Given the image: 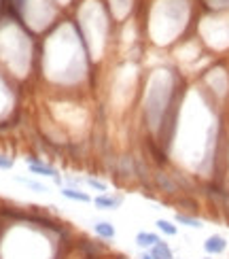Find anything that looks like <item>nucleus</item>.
I'll return each mask as SVG.
<instances>
[{"label":"nucleus","instance_id":"nucleus-1","mask_svg":"<svg viewBox=\"0 0 229 259\" xmlns=\"http://www.w3.org/2000/svg\"><path fill=\"white\" fill-rule=\"evenodd\" d=\"M153 185H155L157 191L165 193V196H178V193H181V187H178L176 179L163 170H157L153 174Z\"/></svg>","mask_w":229,"mask_h":259},{"label":"nucleus","instance_id":"nucleus-2","mask_svg":"<svg viewBox=\"0 0 229 259\" xmlns=\"http://www.w3.org/2000/svg\"><path fill=\"white\" fill-rule=\"evenodd\" d=\"M25 164H28V168H30V172H32V174H36V177L53 179V183L62 185V177L57 174V170H55L53 166L45 164L43 159H38V157H25Z\"/></svg>","mask_w":229,"mask_h":259},{"label":"nucleus","instance_id":"nucleus-3","mask_svg":"<svg viewBox=\"0 0 229 259\" xmlns=\"http://www.w3.org/2000/svg\"><path fill=\"white\" fill-rule=\"evenodd\" d=\"M204 251H206V255H210V257L223 255V253L227 251V238L221 236V234L208 236L206 240H204Z\"/></svg>","mask_w":229,"mask_h":259},{"label":"nucleus","instance_id":"nucleus-4","mask_svg":"<svg viewBox=\"0 0 229 259\" xmlns=\"http://www.w3.org/2000/svg\"><path fill=\"white\" fill-rule=\"evenodd\" d=\"M93 204L98 206L100 210H117L119 206L123 204V198L113 196V193H100V196L93 198Z\"/></svg>","mask_w":229,"mask_h":259},{"label":"nucleus","instance_id":"nucleus-5","mask_svg":"<svg viewBox=\"0 0 229 259\" xmlns=\"http://www.w3.org/2000/svg\"><path fill=\"white\" fill-rule=\"evenodd\" d=\"M159 240H161V238H159V234H155V232H138L136 234V247H140L142 251H151Z\"/></svg>","mask_w":229,"mask_h":259},{"label":"nucleus","instance_id":"nucleus-6","mask_svg":"<svg viewBox=\"0 0 229 259\" xmlns=\"http://www.w3.org/2000/svg\"><path fill=\"white\" fill-rule=\"evenodd\" d=\"M60 193H62V196L66 198V200H72V202H83V204L93 202L92 196H89V193H85V191H81L79 187H66V185H64Z\"/></svg>","mask_w":229,"mask_h":259},{"label":"nucleus","instance_id":"nucleus-7","mask_svg":"<svg viewBox=\"0 0 229 259\" xmlns=\"http://www.w3.org/2000/svg\"><path fill=\"white\" fill-rule=\"evenodd\" d=\"M93 234L98 238H102V240H113V238L117 236V230H114V225L111 221H95Z\"/></svg>","mask_w":229,"mask_h":259},{"label":"nucleus","instance_id":"nucleus-8","mask_svg":"<svg viewBox=\"0 0 229 259\" xmlns=\"http://www.w3.org/2000/svg\"><path fill=\"white\" fill-rule=\"evenodd\" d=\"M149 253L153 255V259H174V251H172L170 244L163 242V240H159Z\"/></svg>","mask_w":229,"mask_h":259},{"label":"nucleus","instance_id":"nucleus-9","mask_svg":"<svg viewBox=\"0 0 229 259\" xmlns=\"http://www.w3.org/2000/svg\"><path fill=\"white\" fill-rule=\"evenodd\" d=\"M172 204L178 206V208H183V210H187V212H197V210H200V204H197L191 196H176L174 200H172Z\"/></svg>","mask_w":229,"mask_h":259},{"label":"nucleus","instance_id":"nucleus-10","mask_svg":"<svg viewBox=\"0 0 229 259\" xmlns=\"http://www.w3.org/2000/svg\"><path fill=\"white\" fill-rule=\"evenodd\" d=\"M176 223L187 225V228H191V230H202L204 228L200 219L193 217V215H187V212H176Z\"/></svg>","mask_w":229,"mask_h":259},{"label":"nucleus","instance_id":"nucleus-11","mask_svg":"<svg viewBox=\"0 0 229 259\" xmlns=\"http://www.w3.org/2000/svg\"><path fill=\"white\" fill-rule=\"evenodd\" d=\"M15 181L17 183H22V185H25L28 189H34L36 193H47L49 189H47V185H43V183H38V181H34V179H25V177H15Z\"/></svg>","mask_w":229,"mask_h":259},{"label":"nucleus","instance_id":"nucleus-12","mask_svg":"<svg viewBox=\"0 0 229 259\" xmlns=\"http://www.w3.org/2000/svg\"><path fill=\"white\" fill-rule=\"evenodd\" d=\"M157 230L161 232L163 236H176L178 234V228L172 221H168V219H157Z\"/></svg>","mask_w":229,"mask_h":259},{"label":"nucleus","instance_id":"nucleus-13","mask_svg":"<svg viewBox=\"0 0 229 259\" xmlns=\"http://www.w3.org/2000/svg\"><path fill=\"white\" fill-rule=\"evenodd\" d=\"M85 183L92 187V189H98L102 193H106V183H104V181H100V179H95V177H87Z\"/></svg>","mask_w":229,"mask_h":259},{"label":"nucleus","instance_id":"nucleus-14","mask_svg":"<svg viewBox=\"0 0 229 259\" xmlns=\"http://www.w3.org/2000/svg\"><path fill=\"white\" fill-rule=\"evenodd\" d=\"M13 164H15V159L9 157V155L0 153V170H11Z\"/></svg>","mask_w":229,"mask_h":259},{"label":"nucleus","instance_id":"nucleus-15","mask_svg":"<svg viewBox=\"0 0 229 259\" xmlns=\"http://www.w3.org/2000/svg\"><path fill=\"white\" fill-rule=\"evenodd\" d=\"M138 259H153V255L149 253V251H142V253L138 255Z\"/></svg>","mask_w":229,"mask_h":259},{"label":"nucleus","instance_id":"nucleus-16","mask_svg":"<svg viewBox=\"0 0 229 259\" xmlns=\"http://www.w3.org/2000/svg\"><path fill=\"white\" fill-rule=\"evenodd\" d=\"M204 259H214V257H210V255H206V257H204Z\"/></svg>","mask_w":229,"mask_h":259}]
</instances>
